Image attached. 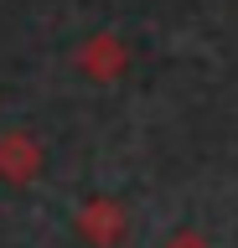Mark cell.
<instances>
[{"mask_svg": "<svg viewBox=\"0 0 238 248\" xmlns=\"http://www.w3.org/2000/svg\"><path fill=\"white\" fill-rule=\"evenodd\" d=\"M176 248H202V243H197V238H181V243H176Z\"/></svg>", "mask_w": 238, "mask_h": 248, "instance_id": "obj_1", "label": "cell"}]
</instances>
